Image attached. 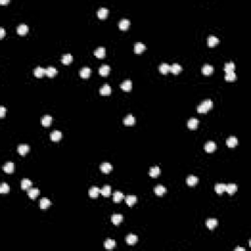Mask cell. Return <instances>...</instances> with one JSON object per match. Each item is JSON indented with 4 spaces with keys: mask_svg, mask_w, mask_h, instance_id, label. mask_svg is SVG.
<instances>
[{
    "mask_svg": "<svg viewBox=\"0 0 251 251\" xmlns=\"http://www.w3.org/2000/svg\"><path fill=\"white\" fill-rule=\"evenodd\" d=\"M212 107H213L212 100H210V99H207V100L203 101V102L201 103L200 105H198L197 112H198V113H207V112L209 111Z\"/></svg>",
    "mask_w": 251,
    "mask_h": 251,
    "instance_id": "cell-1",
    "label": "cell"
},
{
    "mask_svg": "<svg viewBox=\"0 0 251 251\" xmlns=\"http://www.w3.org/2000/svg\"><path fill=\"white\" fill-rule=\"evenodd\" d=\"M100 170L103 174H109L113 170V166H112L110 163H107V162L102 163L100 165Z\"/></svg>",
    "mask_w": 251,
    "mask_h": 251,
    "instance_id": "cell-2",
    "label": "cell"
},
{
    "mask_svg": "<svg viewBox=\"0 0 251 251\" xmlns=\"http://www.w3.org/2000/svg\"><path fill=\"white\" fill-rule=\"evenodd\" d=\"M216 147H217V145H216L215 142H213V141H208V142H206V144H205L204 149H205L206 152L212 153L216 150Z\"/></svg>",
    "mask_w": 251,
    "mask_h": 251,
    "instance_id": "cell-3",
    "label": "cell"
},
{
    "mask_svg": "<svg viewBox=\"0 0 251 251\" xmlns=\"http://www.w3.org/2000/svg\"><path fill=\"white\" fill-rule=\"evenodd\" d=\"M111 88H110V85H109V84H107V83H105V84H103L102 85V88H100V90H99V92H100V94L101 95H103V96H107V95H110L111 94Z\"/></svg>",
    "mask_w": 251,
    "mask_h": 251,
    "instance_id": "cell-4",
    "label": "cell"
},
{
    "mask_svg": "<svg viewBox=\"0 0 251 251\" xmlns=\"http://www.w3.org/2000/svg\"><path fill=\"white\" fill-rule=\"evenodd\" d=\"M137 237L133 233H130L128 237H126V241L129 245H135L136 242H137Z\"/></svg>",
    "mask_w": 251,
    "mask_h": 251,
    "instance_id": "cell-5",
    "label": "cell"
},
{
    "mask_svg": "<svg viewBox=\"0 0 251 251\" xmlns=\"http://www.w3.org/2000/svg\"><path fill=\"white\" fill-rule=\"evenodd\" d=\"M17 150H18L20 155L24 156L29 151V146L28 145V144H21V145L18 146V149H17Z\"/></svg>",
    "mask_w": 251,
    "mask_h": 251,
    "instance_id": "cell-6",
    "label": "cell"
},
{
    "mask_svg": "<svg viewBox=\"0 0 251 251\" xmlns=\"http://www.w3.org/2000/svg\"><path fill=\"white\" fill-rule=\"evenodd\" d=\"M166 191H167V188H166L165 186L161 185H158L154 187V192H155V194L158 195V196H162L164 193H166Z\"/></svg>",
    "mask_w": 251,
    "mask_h": 251,
    "instance_id": "cell-7",
    "label": "cell"
},
{
    "mask_svg": "<svg viewBox=\"0 0 251 251\" xmlns=\"http://www.w3.org/2000/svg\"><path fill=\"white\" fill-rule=\"evenodd\" d=\"M94 55L97 58H104L106 55V49L104 47H98L94 50Z\"/></svg>",
    "mask_w": 251,
    "mask_h": 251,
    "instance_id": "cell-8",
    "label": "cell"
},
{
    "mask_svg": "<svg viewBox=\"0 0 251 251\" xmlns=\"http://www.w3.org/2000/svg\"><path fill=\"white\" fill-rule=\"evenodd\" d=\"M198 124H199V121L196 118H190L187 122V127L190 130H195V129L197 128Z\"/></svg>",
    "mask_w": 251,
    "mask_h": 251,
    "instance_id": "cell-9",
    "label": "cell"
},
{
    "mask_svg": "<svg viewBox=\"0 0 251 251\" xmlns=\"http://www.w3.org/2000/svg\"><path fill=\"white\" fill-rule=\"evenodd\" d=\"M130 24L131 22L129 21L128 19H123L119 22V28H120V29H122V31H127V29H129V27H130Z\"/></svg>",
    "mask_w": 251,
    "mask_h": 251,
    "instance_id": "cell-10",
    "label": "cell"
},
{
    "mask_svg": "<svg viewBox=\"0 0 251 251\" xmlns=\"http://www.w3.org/2000/svg\"><path fill=\"white\" fill-rule=\"evenodd\" d=\"M34 74L36 78H41L44 75H46V69H43L42 67H36L34 71Z\"/></svg>",
    "mask_w": 251,
    "mask_h": 251,
    "instance_id": "cell-11",
    "label": "cell"
},
{
    "mask_svg": "<svg viewBox=\"0 0 251 251\" xmlns=\"http://www.w3.org/2000/svg\"><path fill=\"white\" fill-rule=\"evenodd\" d=\"M202 74L205 75V76H209V75H211L214 72V68H213V66L209 65V64H206V65H204L202 67Z\"/></svg>",
    "mask_w": 251,
    "mask_h": 251,
    "instance_id": "cell-12",
    "label": "cell"
},
{
    "mask_svg": "<svg viewBox=\"0 0 251 251\" xmlns=\"http://www.w3.org/2000/svg\"><path fill=\"white\" fill-rule=\"evenodd\" d=\"M219 42H220V40H219L218 37H216L215 36H210L207 39V44L208 46L210 47H214L215 45H217Z\"/></svg>",
    "mask_w": 251,
    "mask_h": 251,
    "instance_id": "cell-13",
    "label": "cell"
},
{
    "mask_svg": "<svg viewBox=\"0 0 251 251\" xmlns=\"http://www.w3.org/2000/svg\"><path fill=\"white\" fill-rule=\"evenodd\" d=\"M90 74H91V70L88 68V67H83V68L81 70V72H79V75H81V78L85 79L89 78Z\"/></svg>",
    "mask_w": 251,
    "mask_h": 251,
    "instance_id": "cell-14",
    "label": "cell"
},
{
    "mask_svg": "<svg viewBox=\"0 0 251 251\" xmlns=\"http://www.w3.org/2000/svg\"><path fill=\"white\" fill-rule=\"evenodd\" d=\"M28 31H29V27L27 26V25H25V24L19 25L18 28H17V33H18L19 34H21V36L26 34Z\"/></svg>",
    "mask_w": 251,
    "mask_h": 251,
    "instance_id": "cell-15",
    "label": "cell"
},
{
    "mask_svg": "<svg viewBox=\"0 0 251 251\" xmlns=\"http://www.w3.org/2000/svg\"><path fill=\"white\" fill-rule=\"evenodd\" d=\"M99 193H100V189H99L97 186H92V187H90V189L88 191V194L91 198H97Z\"/></svg>",
    "mask_w": 251,
    "mask_h": 251,
    "instance_id": "cell-16",
    "label": "cell"
},
{
    "mask_svg": "<svg viewBox=\"0 0 251 251\" xmlns=\"http://www.w3.org/2000/svg\"><path fill=\"white\" fill-rule=\"evenodd\" d=\"M124 124H125L126 126H133L135 124V118L133 117V115H128L126 117L125 119H124Z\"/></svg>",
    "mask_w": 251,
    "mask_h": 251,
    "instance_id": "cell-17",
    "label": "cell"
},
{
    "mask_svg": "<svg viewBox=\"0 0 251 251\" xmlns=\"http://www.w3.org/2000/svg\"><path fill=\"white\" fill-rule=\"evenodd\" d=\"M123 219H124L123 215H121V214H115V215H113L111 217V221H112V223H113L114 225L118 226L119 224L122 223Z\"/></svg>",
    "mask_w": 251,
    "mask_h": 251,
    "instance_id": "cell-18",
    "label": "cell"
},
{
    "mask_svg": "<svg viewBox=\"0 0 251 251\" xmlns=\"http://www.w3.org/2000/svg\"><path fill=\"white\" fill-rule=\"evenodd\" d=\"M183 71V67H181L180 64H173L172 66H170V72L175 75H177L179 73H181V72Z\"/></svg>",
    "mask_w": 251,
    "mask_h": 251,
    "instance_id": "cell-19",
    "label": "cell"
},
{
    "mask_svg": "<svg viewBox=\"0 0 251 251\" xmlns=\"http://www.w3.org/2000/svg\"><path fill=\"white\" fill-rule=\"evenodd\" d=\"M50 138L52 141H59L62 138V133L60 131H54L51 133Z\"/></svg>",
    "mask_w": 251,
    "mask_h": 251,
    "instance_id": "cell-20",
    "label": "cell"
},
{
    "mask_svg": "<svg viewBox=\"0 0 251 251\" xmlns=\"http://www.w3.org/2000/svg\"><path fill=\"white\" fill-rule=\"evenodd\" d=\"M238 141H237V138L235 137V136H230L227 140V145L230 148H233L237 145Z\"/></svg>",
    "mask_w": 251,
    "mask_h": 251,
    "instance_id": "cell-21",
    "label": "cell"
},
{
    "mask_svg": "<svg viewBox=\"0 0 251 251\" xmlns=\"http://www.w3.org/2000/svg\"><path fill=\"white\" fill-rule=\"evenodd\" d=\"M218 225V221L216 219H208L206 221V226L209 230H214Z\"/></svg>",
    "mask_w": 251,
    "mask_h": 251,
    "instance_id": "cell-22",
    "label": "cell"
},
{
    "mask_svg": "<svg viewBox=\"0 0 251 251\" xmlns=\"http://www.w3.org/2000/svg\"><path fill=\"white\" fill-rule=\"evenodd\" d=\"M39 194V189L38 188H29L28 191V195L31 199H36V198Z\"/></svg>",
    "mask_w": 251,
    "mask_h": 251,
    "instance_id": "cell-23",
    "label": "cell"
},
{
    "mask_svg": "<svg viewBox=\"0 0 251 251\" xmlns=\"http://www.w3.org/2000/svg\"><path fill=\"white\" fill-rule=\"evenodd\" d=\"M99 74L101 75L102 77H106L108 76L109 73H110V67L108 65H102L99 68Z\"/></svg>",
    "mask_w": 251,
    "mask_h": 251,
    "instance_id": "cell-24",
    "label": "cell"
},
{
    "mask_svg": "<svg viewBox=\"0 0 251 251\" xmlns=\"http://www.w3.org/2000/svg\"><path fill=\"white\" fill-rule=\"evenodd\" d=\"M145 49H146L145 45H144L143 43H141V42H136V43L135 44V52L136 54L142 53Z\"/></svg>",
    "mask_w": 251,
    "mask_h": 251,
    "instance_id": "cell-25",
    "label": "cell"
},
{
    "mask_svg": "<svg viewBox=\"0 0 251 251\" xmlns=\"http://www.w3.org/2000/svg\"><path fill=\"white\" fill-rule=\"evenodd\" d=\"M131 88H133V83H131V81H130V79L125 81L123 83L121 84V88L123 89V90H125V91L131 90Z\"/></svg>",
    "mask_w": 251,
    "mask_h": 251,
    "instance_id": "cell-26",
    "label": "cell"
},
{
    "mask_svg": "<svg viewBox=\"0 0 251 251\" xmlns=\"http://www.w3.org/2000/svg\"><path fill=\"white\" fill-rule=\"evenodd\" d=\"M237 190V185L235 183H228V185H226V191L228 194H233L235 191Z\"/></svg>",
    "mask_w": 251,
    "mask_h": 251,
    "instance_id": "cell-27",
    "label": "cell"
},
{
    "mask_svg": "<svg viewBox=\"0 0 251 251\" xmlns=\"http://www.w3.org/2000/svg\"><path fill=\"white\" fill-rule=\"evenodd\" d=\"M160 168L159 167H152L149 170V176H150L151 178H157L159 175H160Z\"/></svg>",
    "mask_w": 251,
    "mask_h": 251,
    "instance_id": "cell-28",
    "label": "cell"
},
{
    "mask_svg": "<svg viewBox=\"0 0 251 251\" xmlns=\"http://www.w3.org/2000/svg\"><path fill=\"white\" fill-rule=\"evenodd\" d=\"M197 183H198V178L195 177V176H188V177L186 178V183L189 186L195 185Z\"/></svg>",
    "mask_w": 251,
    "mask_h": 251,
    "instance_id": "cell-29",
    "label": "cell"
},
{
    "mask_svg": "<svg viewBox=\"0 0 251 251\" xmlns=\"http://www.w3.org/2000/svg\"><path fill=\"white\" fill-rule=\"evenodd\" d=\"M50 205H51V201L49 199H47V198H45V197L42 198V199L40 200V202H39V207H40L41 209H47Z\"/></svg>",
    "mask_w": 251,
    "mask_h": 251,
    "instance_id": "cell-30",
    "label": "cell"
},
{
    "mask_svg": "<svg viewBox=\"0 0 251 251\" xmlns=\"http://www.w3.org/2000/svg\"><path fill=\"white\" fill-rule=\"evenodd\" d=\"M124 198V194L123 192H121V191H115L113 194V201L116 203H119L121 202L122 200H123Z\"/></svg>",
    "mask_w": 251,
    "mask_h": 251,
    "instance_id": "cell-31",
    "label": "cell"
},
{
    "mask_svg": "<svg viewBox=\"0 0 251 251\" xmlns=\"http://www.w3.org/2000/svg\"><path fill=\"white\" fill-rule=\"evenodd\" d=\"M52 123V117L49 116V115H46V116H43L41 119V124L42 126L44 127H49L51 125Z\"/></svg>",
    "mask_w": 251,
    "mask_h": 251,
    "instance_id": "cell-32",
    "label": "cell"
},
{
    "mask_svg": "<svg viewBox=\"0 0 251 251\" xmlns=\"http://www.w3.org/2000/svg\"><path fill=\"white\" fill-rule=\"evenodd\" d=\"M3 170L7 174H12V173L14 172V164L12 163V162L5 163V165L3 166Z\"/></svg>",
    "mask_w": 251,
    "mask_h": 251,
    "instance_id": "cell-33",
    "label": "cell"
},
{
    "mask_svg": "<svg viewBox=\"0 0 251 251\" xmlns=\"http://www.w3.org/2000/svg\"><path fill=\"white\" fill-rule=\"evenodd\" d=\"M108 13H109L108 9L100 8L98 10V12H97V16H98L99 19H106V18H107V16H108Z\"/></svg>",
    "mask_w": 251,
    "mask_h": 251,
    "instance_id": "cell-34",
    "label": "cell"
},
{
    "mask_svg": "<svg viewBox=\"0 0 251 251\" xmlns=\"http://www.w3.org/2000/svg\"><path fill=\"white\" fill-rule=\"evenodd\" d=\"M31 186V181L29 180V179H23L21 181V187L22 189L26 190V189H29V187Z\"/></svg>",
    "mask_w": 251,
    "mask_h": 251,
    "instance_id": "cell-35",
    "label": "cell"
},
{
    "mask_svg": "<svg viewBox=\"0 0 251 251\" xmlns=\"http://www.w3.org/2000/svg\"><path fill=\"white\" fill-rule=\"evenodd\" d=\"M61 61L64 65H69V64H71L72 61H73V56H72L71 54H65V55L62 56Z\"/></svg>",
    "mask_w": 251,
    "mask_h": 251,
    "instance_id": "cell-36",
    "label": "cell"
},
{
    "mask_svg": "<svg viewBox=\"0 0 251 251\" xmlns=\"http://www.w3.org/2000/svg\"><path fill=\"white\" fill-rule=\"evenodd\" d=\"M136 201H137V198L135 195H128L126 197V203L129 206H133V204H135Z\"/></svg>",
    "mask_w": 251,
    "mask_h": 251,
    "instance_id": "cell-37",
    "label": "cell"
},
{
    "mask_svg": "<svg viewBox=\"0 0 251 251\" xmlns=\"http://www.w3.org/2000/svg\"><path fill=\"white\" fill-rule=\"evenodd\" d=\"M116 246V241L114 239H107L105 242H104V247L106 249H113L114 247Z\"/></svg>",
    "mask_w": 251,
    "mask_h": 251,
    "instance_id": "cell-38",
    "label": "cell"
},
{
    "mask_svg": "<svg viewBox=\"0 0 251 251\" xmlns=\"http://www.w3.org/2000/svg\"><path fill=\"white\" fill-rule=\"evenodd\" d=\"M235 69V63H233V62H228V63H226V65H225L226 74L232 73V72H233Z\"/></svg>",
    "mask_w": 251,
    "mask_h": 251,
    "instance_id": "cell-39",
    "label": "cell"
},
{
    "mask_svg": "<svg viewBox=\"0 0 251 251\" xmlns=\"http://www.w3.org/2000/svg\"><path fill=\"white\" fill-rule=\"evenodd\" d=\"M159 71H160V73L163 74V75L168 74L169 72H170V65H168V64H166V63L161 64L160 67H159Z\"/></svg>",
    "mask_w": 251,
    "mask_h": 251,
    "instance_id": "cell-40",
    "label": "cell"
},
{
    "mask_svg": "<svg viewBox=\"0 0 251 251\" xmlns=\"http://www.w3.org/2000/svg\"><path fill=\"white\" fill-rule=\"evenodd\" d=\"M226 185L225 183H217L215 185V191L218 194H222L224 191H226Z\"/></svg>",
    "mask_w": 251,
    "mask_h": 251,
    "instance_id": "cell-41",
    "label": "cell"
},
{
    "mask_svg": "<svg viewBox=\"0 0 251 251\" xmlns=\"http://www.w3.org/2000/svg\"><path fill=\"white\" fill-rule=\"evenodd\" d=\"M55 75H57V70L54 67H48V68L46 69V76L49 77V78H53V77H55Z\"/></svg>",
    "mask_w": 251,
    "mask_h": 251,
    "instance_id": "cell-42",
    "label": "cell"
},
{
    "mask_svg": "<svg viewBox=\"0 0 251 251\" xmlns=\"http://www.w3.org/2000/svg\"><path fill=\"white\" fill-rule=\"evenodd\" d=\"M100 193L105 197H108L111 194V186L110 185H104L102 189L100 190Z\"/></svg>",
    "mask_w": 251,
    "mask_h": 251,
    "instance_id": "cell-43",
    "label": "cell"
},
{
    "mask_svg": "<svg viewBox=\"0 0 251 251\" xmlns=\"http://www.w3.org/2000/svg\"><path fill=\"white\" fill-rule=\"evenodd\" d=\"M237 75H235V72H232V73H228V74H226V76H225V79L227 81H235V79H237Z\"/></svg>",
    "mask_w": 251,
    "mask_h": 251,
    "instance_id": "cell-44",
    "label": "cell"
},
{
    "mask_svg": "<svg viewBox=\"0 0 251 251\" xmlns=\"http://www.w3.org/2000/svg\"><path fill=\"white\" fill-rule=\"evenodd\" d=\"M10 191V186L6 183H3L0 186V192L1 193H8Z\"/></svg>",
    "mask_w": 251,
    "mask_h": 251,
    "instance_id": "cell-45",
    "label": "cell"
},
{
    "mask_svg": "<svg viewBox=\"0 0 251 251\" xmlns=\"http://www.w3.org/2000/svg\"><path fill=\"white\" fill-rule=\"evenodd\" d=\"M5 113H6V109H5L4 106H1V107H0V117H1V118H4Z\"/></svg>",
    "mask_w": 251,
    "mask_h": 251,
    "instance_id": "cell-46",
    "label": "cell"
},
{
    "mask_svg": "<svg viewBox=\"0 0 251 251\" xmlns=\"http://www.w3.org/2000/svg\"><path fill=\"white\" fill-rule=\"evenodd\" d=\"M4 36H5V29L3 28H0V37L3 38Z\"/></svg>",
    "mask_w": 251,
    "mask_h": 251,
    "instance_id": "cell-47",
    "label": "cell"
},
{
    "mask_svg": "<svg viewBox=\"0 0 251 251\" xmlns=\"http://www.w3.org/2000/svg\"><path fill=\"white\" fill-rule=\"evenodd\" d=\"M9 3V0H1L0 1V4H8Z\"/></svg>",
    "mask_w": 251,
    "mask_h": 251,
    "instance_id": "cell-48",
    "label": "cell"
},
{
    "mask_svg": "<svg viewBox=\"0 0 251 251\" xmlns=\"http://www.w3.org/2000/svg\"><path fill=\"white\" fill-rule=\"evenodd\" d=\"M244 250H245V248H243V247H237L235 249V251H244Z\"/></svg>",
    "mask_w": 251,
    "mask_h": 251,
    "instance_id": "cell-49",
    "label": "cell"
}]
</instances>
